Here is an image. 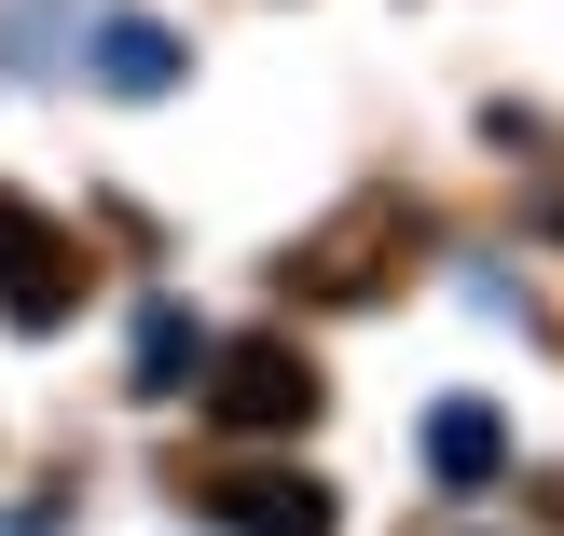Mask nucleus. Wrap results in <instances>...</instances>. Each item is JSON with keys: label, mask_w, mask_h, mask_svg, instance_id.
Here are the masks:
<instances>
[{"label": "nucleus", "mask_w": 564, "mask_h": 536, "mask_svg": "<svg viewBox=\"0 0 564 536\" xmlns=\"http://www.w3.org/2000/svg\"><path fill=\"white\" fill-rule=\"evenodd\" d=\"M207 427H220V440H303V427H317V358L275 344V330L220 344V358H207Z\"/></svg>", "instance_id": "1"}, {"label": "nucleus", "mask_w": 564, "mask_h": 536, "mask_svg": "<svg viewBox=\"0 0 564 536\" xmlns=\"http://www.w3.org/2000/svg\"><path fill=\"white\" fill-rule=\"evenodd\" d=\"M69 303H83V248L55 234L28 193H0V317H14V330H55Z\"/></svg>", "instance_id": "2"}, {"label": "nucleus", "mask_w": 564, "mask_h": 536, "mask_svg": "<svg viewBox=\"0 0 564 536\" xmlns=\"http://www.w3.org/2000/svg\"><path fill=\"white\" fill-rule=\"evenodd\" d=\"M400 248H413V207H400V193H358V207H345V220H330V234L290 262V289H317V303H358L386 262H400Z\"/></svg>", "instance_id": "3"}, {"label": "nucleus", "mask_w": 564, "mask_h": 536, "mask_svg": "<svg viewBox=\"0 0 564 536\" xmlns=\"http://www.w3.org/2000/svg\"><path fill=\"white\" fill-rule=\"evenodd\" d=\"M207 510L235 536H330V482H290V468H220Z\"/></svg>", "instance_id": "4"}, {"label": "nucleus", "mask_w": 564, "mask_h": 536, "mask_svg": "<svg viewBox=\"0 0 564 536\" xmlns=\"http://www.w3.org/2000/svg\"><path fill=\"white\" fill-rule=\"evenodd\" d=\"M427 468L441 482H496V468H510V427H496L482 400H441L427 413Z\"/></svg>", "instance_id": "5"}, {"label": "nucleus", "mask_w": 564, "mask_h": 536, "mask_svg": "<svg viewBox=\"0 0 564 536\" xmlns=\"http://www.w3.org/2000/svg\"><path fill=\"white\" fill-rule=\"evenodd\" d=\"M97 69H110V97H165V83H180V42L138 28V14H110L97 28Z\"/></svg>", "instance_id": "6"}, {"label": "nucleus", "mask_w": 564, "mask_h": 536, "mask_svg": "<svg viewBox=\"0 0 564 536\" xmlns=\"http://www.w3.org/2000/svg\"><path fill=\"white\" fill-rule=\"evenodd\" d=\"M138 372H193V317H180V303H152V317H138Z\"/></svg>", "instance_id": "7"}, {"label": "nucleus", "mask_w": 564, "mask_h": 536, "mask_svg": "<svg viewBox=\"0 0 564 536\" xmlns=\"http://www.w3.org/2000/svg\"><path fill=\"white\" fill-rule=\"evenodd\" d=\"M0 536H42V510H14V523H0Z\"/></svg>", "instance_id": "8"}]
</instances>
